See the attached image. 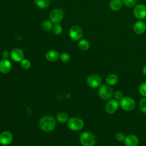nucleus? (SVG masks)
Masks as SVG:
<instances>
[{
  "mask_svg": "<svg viewBox=\"0 0 146 146\" xmlns=\"http://www.w3.org/2000/svg\"><path fill=\"white\" fill-rule=\"evenodd\" d=\"M113 96H114L115 99L117 100H120L124 97L123 96V94L120 91H115L114 94H113Z\"/></svg>",
  "mask_w": 146,
  "mask_h": 146,
  "instance_id": "nucleus-30",
  "label": "nucleus"
},
{
  "mask_svg": "<svg viewBox=\"0 0 146 146\" xmlns=\"http://www.w3.org/2000/svg\"><path fill=\"white\" fill-rule=\"evenodd\" d=\"M123 3L128 7H132L136 6L137 0H121Z\"/></svg>",
  "mask_w": 146,
  "mask_h": 146,
  "instance_id": "nucleus-23",
  "label": "nucleus"
},
{
  "mask_svg": "<svg viewBox=\"0 0 146 146\" xmlns=\"http://www.w3.org/2000/svg\"><path fill=\"white\" fill-rule=\"evenodd\" d=\"M59 58L60 59V60L63 62H68L70 59V56L68 53L66 52H63L62 53L60 56Z\"/></svg>",
  "mask_w": 146,
  "mask_h": 146,
  "instance_id": "nucleus-28",
  "label": "nucleus"
},
{
  "mask_svg": "<svg viewBox=\"0 0 146 146\" xmlns=\"http://www.w3.org/2000/svg\"><path fill=\"white\" fill-rule=\"evenodd\" d=\"M39 125L42 131L48 132L52 131L55 127L56 120L51 116H45L40 119Z\"/></svg>",
  "mask_w": 146,
  "mask_h": 146,
  "instance_id": "nucleus-1",
  "label": "nucleus"
},
{
  "mask_svg": "<svg viewBox=\"0 0 146 146\" xmlns=\"http://www.w3.org/2000/svg\"><path fill=\"white\" fill-rule=\"evenodd\" d=\"M101 78L98 75H91L87 79V84L91 88H97L100 86Z\"/></svg>",
  "mask_w": 146,
  "mask_h": 146,
  "instance_id": "nucleus-10",
  "label": "nucleus"
},
{
  "mask_svg": "<svg viewBox=\"0 0 146 146\" xmlns=\"http://www.w3.org/2000/svg\"><path fill=\"white\" fill-rule=\"evenodd\" d=\"M21 67L24 69H29L31 66V62L30 61L27 59H23L21 62Z\"/></svg>",
  "mask_w": 146,
  "mask_h": 146,
  "instance_id": "nucleus-27",
  "label": "nucleus"
},
{
  "mask_svg": "<svg viewBox=\"0 0 146 146\" xmlns=\"http://www.w3.org/2000/svg\"><path fill=\"white\" fill-rule=\"evenodd\" d=\"M52 23L51 21H45L42 24V28L45 31H50L52 29Z\"/></svg>",
  "mask_w": 146,
  "mask_h": 146,
  "instance_id": "nucleus-22",
  "label": "nucleus"
},
{
  "mask_svg": "<svg viewBox=\"0 0 146 146\" xmlns=\"http://www.w3.org/2000/svg\"><path fill=\"white\" fill-rule=\"evenodd\" d=\"M119 81L118 76L115 74H110L108 75L106 78V83L109 86H113L117 83Z\"/></svg>",
  "mask_w": 146,
  "mask_h": 146,
  "instance_id": "nucleus-18",
  "label": "nucleus"
},
{
  "mask_svg": "<svg viewBox=\"0 0 146 146\" xmlns=\"http://www.w3.org/2000/svg\"><path fill=\"white\" fill-rule=\"evenodd\" d=\"M78 46L79 48L82 51H87L90 48V43L88 41L85 39L79 40Z\"/></svg>",
  "mask_w": 146,
  "mask_h": 146,
  "instance_id": "nucleus-19",
  "label": "nucleus"
},
{
  "mask_svg": "<svg viewBox=\"0 0 146 146\" xmlns=\"http://www.w3.org/2000/svg\"><path fill=\"white\" fill-rule=\"evenodd\" d=\"M119 105L122 110L125 111H130L134 109L136 106L135 100L129 96H124L120 100Z\"/></svg>",
  "mask_w": 146,
  "mask_h": 146,
  "instance_id": "nucleus-4",
  "label": "nucleus"
},
{
  "mask_svg": "<svg viewBox=\"0 0 146 146\" xmlns=\"http://www.w3.org/2000/svg\"><path fill=\"white\" fill-rule=\"evenodd\" d=\"M10 55L11 59L17 62H21L24 59V53L23 51L18 48H13L11 50Z\"/></svg>",
  "mask_w": 146,
  "mask_h": 146,
  "instance_id": "nucleus-11",
  "label": "nucleus"
},
{
  "mask_svg": "<svg viewBox=\"0 0 146 146\" xmlns=\"http://www.w3.org/2000/svg\"><path fill=\"white\" fill-rule=\"evenodd\" d=\"M124 142L125 146H137L139 141L136 136L131 134L125 136Z\"/></svg>",
  "mask_w": 146,
  "mask_h": 146,
  "instance_id": "nucleus-15",
  "label": "nucleus"
},
{
  "mask_svg": "<svg viewBox=\"0 0 146 146\" xmlns=\"http://www.w3.org/2000/svg\"><path fill=\"white\" fill-rule=\"evenodd\" d=\"M13 140V135L9 131H3L0 133V143L3 145H9Z\"/></svg>",
  "mask_w": 146,
  "mask_h": 146,
  "instance_id": "nucleus-12",
  "label": "nucleus"
},
{
  "mask_svg": "<svg viewBox=\"0 0 146 146\" xmlns=\"http://www.w3.org/2000/svg\"><path fill=\"white\" fill-rule=\"evenodd\" d=\"M143 73L145 76H146V64L144 66V67L143 68Z\"/></svg>",
  "mask_w": 146,
  "mask_h": 146,
  "instance_id": "nucleus-32",
  "label": "nucleus"
},
{
  "mask_svg": "<svg viewBox=\"0 0 146 146\" xmlns=\"http://www.w3.org/2000/svg\"><path fill=\"white\" fill-rule=\"evenodd\" d=\"M139 91L141 95L146 98V82H143L140 84L139 87Z\"/></svg>",
  "mask_w": 146,
  "mask_h": 146,
  "instance_id": "nucleus-24",
  "label": "nucleus"
},
{
  "mask_svg": "<svg viewBox=\"0 0 146 146\" xmlns=\"http://www.w3.org/2000/svg\"><path fill=\"white\" fill-rule=\"evenodd\" d=\"M133 30L135 33L139 35L142 34L146 31V24L141 21H138L134 23Z\"/></svg>",
  "mask_w": 146,
  "mask_h": 146,
  "instance_id": "nucleus-13",
  "label": "nucleus"
},
{
  "mask_svg": "<svg viewBox=\"0 0 146 146\" xmlns=\"http://www.w3.org/2000/svg\"><path fill=\"white\" fill-rule=\"evenodd\" d=\"M139 106L140 110L143 112L146 113V98H144L140 100Z\"/></svg>",
  "mask_w": 146,
  "mask_h": 146,
  "instance_id": "nucleus-26",
  "label": "nucleus"
},
{
  "mask_svg": "<svg viewBox=\"0 0 146 146\" xmlns=\"http://www.w3.org/2000/svg\"><path fill=\"white\" fill-rule=\"evenodd\" d=\"M64 11L60 9H55L50 13V21L52 23H58L60 22L64 17Z\"/></svg>",
  "mask_w": 146,
  "mask_h": 146,
  "instance_id": "nucleus-7",
  "label": "nucleus"
},
{
  "mask_svg": "<svg viewBox=\"0 0 146 146\" xmlns=\"http://www.w3.org/2000/svg\"><path fill=\"white\" fill-rule=\"evenodd\" d=\"M119 103L115 99L108 100L105 106V110L108 114L114 113L119 108Z\"/></svg>",
  "mask_w": 146,
  "mask_h": 146,
  "instance_id": "nucleus-8",
  "label": "nucleus"
},
{
  "mask_svg": "<svg viewBox=\"0 0 146 146\" xmlns=\"http://www.w3.org/2000/svg\"><path fill=\"white\" fill-rule=\"evenodd\" d=\"M46 58L47 60L50 62H55L59 58V53L54 50H51L48 51L45 55Z\"/></svg>",
  "mask_w": 146,
  "mask_h": 146,
  "instance_id": "nucleus-16",
  "label": "nucleus"
},
{
  "mask_svg": "<svg viewBox=\"0 0 146 146\" xmlns=\"http://www.w3.org/2000/svg\"><path fill=\"white\" fill-rule=\"evenodd\" d=\"M52 29L53 33H54L55 34H56V35H59V34H60L62 33V30H63L62 27L60 25H59V24H58V23L55 24V25L53 26Z\"/></svg>",
  "mask_w": 146,
  "mask_h": 146,
  "instance_id": "nucleus-25",
  "label": "nucleus"
},
{
  "mask_svg": "<svg viewBox=\"0 0 146 146\" xmlns=\"http://www.w3.org/2000/svg\"><path fill=\"white\" fill-rule=\"evenodd\" d=\"M98 95L100 98L102 100H108L112 98L113 95V91L109 85L107 84H104L100 86L98 91Z\"/></svg>",
  "mask_w": 146,
  "mask_h": 146,
  "instance_id": "nucleus-3",
  "label": "nucleus"
},
{
  "mask_svg": "<svg viewBox=\"0 0 146 146\" xmlns=\"http://www.w3.org/2000/svg\"><path fill=\"white\" fill-rule=\"evenodd\" d=\"M79 139L83 146H94L96 143L95 136L90 132H83Z\"/></svg>",
  "mask_w": 146,
  "mask_h": 146,
  "instance_id": "nucleus-2",
  "label": "nucleus"
},
{
  "mask_svg": "<svg viewBox=\"0 0 146 146\" xmlns=\"http://www.w3.org/2000/svg\"><path fill=\"white\" fill-rule=\"evenodd\" d=\"M123 4L121 0H111L110 2V7L112 11H117L121 9Z\"/></svg>",
  "mask_w": 146,
  "mask_h": 146,
  "instance_id": "nucleus-17",
  "label": "nucleus"
},
{
  "mask_svg": "<svg viewBox=\"0 0 146 146\" xmlns=\"http://www.w3.org/2000/svg\"><path fill=\"white\" fill-rule=\"evenodd\" d=\"M56 119L59 123H64L68 121V115L66 113L61 112L57 114Z\"/></svg>",
  "mask_w": 146,
  "mask_h": 146,
  "instance_id": "nucleus-20",
  "label": "nucleus"
},
{
  "mask_svg": "<svg viewBox=\"0 0 146 146\" xmlns=\"http://www.w3.org/2000/svg\"><path fill=\"white\" fill-rule=\"evenodd\" d=\"M36 5L40 9H46L49 5V0H35Z\"/></svg>",
  "mask_w": 146,
  "mask_h": 146,
  "instance_id": "nucleus-21",
  "label": "nucleus"
},
{
  "mask_svg": "<svg viewBox=\"0 0 146 146\" xmlns=\"http://www.w3.org/2000/svg\"><path fill=\"white\" fill-rule=\"evenodd\" d=\"M125 138V135L122 132H117L115 135V139L117 141H124Z\"/></svg>",
  "mask_w": 146,
  "mask_h": 146,
  "instance_id": "nucleus-29",
  "label": "nucleus"
},
{
  "mask_svg": "<svg viewBox=\"0 0 146 146\" xmlns=\"http://www.w3.org/2000/svg\"><path fill=\"white\" fill-rule=\"evenodd\" d=\"M67 125L70 129L74 131H78L82 129L84 126L83 120L78 117H72L67 121Z\"/></svg>",
  "mask_w": 146,
  "mask_h": 146,
  "instance_id": "nucleus-5",
  "label": "nucleus"
},
{
  "mask_svg": "<svg viewBox=\"0 0 146 146\" xmlns=\"http://www.w3.org/2000/svg\"><path fill=\"white\" fill-rule=\"evenodd\" d=\"M11 69V63L7 59H2L0 60V72L7 74Z\"/></svg>",
  "mask_w": 146,
  "mask_h": 146,
  "instance_id": "nucleus-14",
  "label": "nucleus"
},
{
  "mask_svg": "<svg viewBox=\"0 0 146 146\" xmlns=\"http://www.w3.org/2000/svg\"><path fill=\"white\" fill-rule=\"evenodd\" d=\"M134 16L138 19H143L146 17V6L143 4L135 6L133 11Z\"/></svg>",
  "mask_w": 146,
  "mask_h": 146,
  "instance_id": "nucleus-9",
  "label": "nucleus"
},
{
  "mask_svg": "<svg viewBox=\"0 0 146 146\" xmlns=\"http://www.w3.org/2000/svg\"><path fill=\"white\" fill-rule=\"evenodd\" d=\"M69 36L72 40H79L83 36L82 29L77 25L72 26L69 30Z\"/></svg>",
  "mask_w": 146,
  "mask_h": 146,
  "instance_id": "nucleus-6",
  "label": "nucleus"
},
{
  "mask_svg": "<svg viewBox=\"0 0 146 146\" xmlns=\"http://www.w3.org/2000/svg\"><path fill=\"white\" fill-rule=\"evenodd\" d=\"M2 56L3 57V59H7L9 56V54L8 51H3L2 53Z\"/></svg>",
  "mask_w": 146,
  "mask_h": 146,
  "instance_id": "nucleus-31",
  "label": "nucleus"
},
{
  "mask_svg": "<svg viewBox=\"0 0 146 146\" xmlns=\"http://www.w3.org/2000/svg\"><path fill=\"white\" fill-rule=\"evenodd\" d=\"M145 22H146V17H145Z\"/></svg>",
  "mask_w": 146,
  "mask_h": 146,
  "instance_id": "nucleus-33",
  "label": "nucleus"
}]
</instances>
